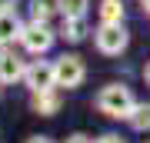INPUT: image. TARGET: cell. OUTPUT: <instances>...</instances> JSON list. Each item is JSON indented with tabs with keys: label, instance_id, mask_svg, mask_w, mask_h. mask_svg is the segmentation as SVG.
<instances>
[{
	"label": "cell",
	"instance_id": "1",
	"mask_svg": "<svg viewBox=\"0 0 150 143\" xmlns=\"http://www.w3.org/2000/svg\"><path fill=\"white\" fill-rule=\"evenodd\" d=\"M134 97H130L127 87H120V83H107L100 90V97H97V110L100 113H107V117L113 120H120V117H130V110H134Z\"/></svg>",
	"mask_w": 150,
	"mask_h": 143
},
{
	"label": "cell",
	"instance_id": "2",
	"mask_svg": "<svg viewBox=\"0 0 150 143\" xmlns=\"http://www.w3.org/2000/svg\"><path fill=\"white\" fill-rule=\"evenodd\" d=\"M54 77H57V87H67V90H74V87H80L83 83V77H87V67H83V60L80 57H60L57 63H54Z\"/></svg>",
	"mask_w": 150,
	"mask_h": 143
},
{
	"label": "cell",
	"instance_id": "3",
	"mask_svg": "<svg viewBox=\"0 0 150 143\" xmlns=\"http://www.w3.org/2000/svg\"><path fill=\"white\" fill-rule=\"evenodd\" d=\"M97 50L107 53V57H117V53L127 50V30L120 23H103L97 30Z\"/></svg>",
	"mask_w": 150,
	"mask_h": 143
},
{
	"label": "cell",
	"instance_id": "4",
	"mask_svg": "<svg viewBox=\"0 0 150 143\" xmlns=\"http://www.w3.org/2000/svg\"><path fill=\"white\" fill-rule=\"evenodd\" d=\"M20 37H23V47H27L30 53H47L50 43H54V33L47 30V23H30Z\"/></svg>",
	"mask_w": 150,
	"mask_h": 143
},
{
	"label": "cell",
	"instance_id": "5",
	"mask_svg": "<svg viewBox=\"0 0 150 143\" xmlns=\"http://www.w3.org/2000/svg\"><path fill=\"white\" fill-rule=\"evenodd\" d=\"M23 80H27V87L33 93H40V90H50V87L57 83V77H54V67L50 63H33L27 73H23Z\"/></svg>",
	"mask_w": 150,
	"mask_h": 143
},
{
	"label": "cell",
	"instance_id": "6",
	"mask_svg": "<svg viewBox=\"0 0 150 143\" xmlns=\"http://www.w3.org/2000/svg\"><path fill=\"white\" fill-rule=\"evenodd\" d=\"M23 73H27L23 60L17 57L13 50H0V83H13V80H20Z\"/></svg>",
	"mask_w": 150,
	"mask_h": 143
},
{
	"label": "cell",
	"instance_id": "7",
	"mask_svg": "<svg viewBox=\"0 0 150 143\" xmlns=\"http://www.w3.org/2000/svg\"><path fill=\"white\" fill-rule=\"evenodd\" d=\"M33 110L43 113V117H54V113L60 110V93L50 87V90H40V93H33Z\"/></svg>",
	"mask_w": 150,
	"mask_h": 143
},
{
	"label": "cell",
	"instance_id": "8",
	"mask_svg": "<svg viewBox=\"0 0 150 143\" xmlns=\"http://www.w3.org/2000/svg\"><path fill=\"white\" fill-rule=\"evenodd\" d=\"M17 33H23V30H20V20L13 17V10L0 13V43H10Z\"/></svg>",
	"mask_w": 150,
	"mask_h": 143
},
{
	"label": "cell",
	"instance_id": "9",
	"mask_svg": "<svg viewBox=\"0 0 150 143\" xmlns=\"http://www.w3.org/2000/svg\"><path fill=\"white\" fill-rule=\"evenodd\" d=\"M130 127H134V130H140V133H144V130H150V103H137L134 106V110H130Z\"/></svg>",
	"mask_w": 150,
	"mask_h": 143
},
{
	"label": "cell",
	"instance_id": "10",
	"mask_svg": "<svg viewBox=\"0 0 150 143\" xmlns=\"http://www.w3.org/2000/svg\"><path fill=\"white\" fill-rule=\"evenodd\" d=\"M100 20L103 23H120L123 20V4L120 0H103L100 4Z\"/></svg>",
	"mask_w": 150,
	"mask_h": 143
},
{
	"label": "cell",
	"instance_id": "11",
	"mask_svg": "<svg viewBox=\"0 0 150 143\" xmlns=\"http://www.w3.org/2000/svg\"><path fill=\"white\" fill-rule=\"evenodd\" d=\"M57 4H60V10H64L67 20H74V17L87 13V4H90V0H57Z\"/></svg>",
	"mask_w": 150,
	"mask_h": 143
},
{
	"label": "cell",
	"instance_id": "12",
	"mask_svg": "<svg viewBox=\"0 0 150 143\" xmlns=\"http://www.w3.org/2000/svg\"><path fill=\"white\" fill-rule=\"evenodd\" d=\"M64 37H67V40H74V43H77V40H83V17H74V20H67V23H64Z\"/></svg>",
	"mask_w": 150,
	"mask_h": 143
},
{
	"label": "cell",
	"instance_id": "13",
	"mask_svg": "<svg viewBox=\"0 0 150 143\" xmlns=\"http://www.w3.org/2000/svg\"><path fill=\"white\" fill-rule=\"evenodd\" d=\"M47 17H50V0H33V20L43 23Z\"/></svg>",
	"mask_w": 150,
	"mask_h": 143
},
{
	"label": "cell",
	"instance_id": "14",
	"mask_svg": "<svg viewBox=\"0 0 150 143\" xmlns=\"http://www.w3.org/2000/svg\"><path fill=\"white\" fill-rule=\"evenodd\" d=\"M97 143H123V140H120V137H113V133H107V137H100Z\"/></svg>",
	"mask_w": 150,
	"mask_h": 143
},
{
	"label": "cell",
	"instance_id": "15",
	"mask_svg": "<svg viewBox=\"0 0 150 143\" xmlns=\"http://www.w3.org/2000/svg\"><path fill=\"white\" fill-rule=\"evenodd\" d=\"M13 4H17V0H0V13H7V10H10Z\"/></svg>",
	"mask_w": 150,
	"mask_h": 143
},
{
	"label": "cell",
	"instance_id": "16",
	"mask_svg": "<svg viewBox=\"0 0 150 143\" xmlns=\"http://www.w3.org/2000/svg\"><path fill=\"white\" fill-rule=\"evenodd\" d=\"M67 143H90V140H87V137H80V133H77V137H70Z\"/></svg>",
	"mask_w": 150,
	"mask_h": 143
},
{
	"label": "cell",
	"instance_id": "17",
	"mask_svg": "<svg viewBox=\"0 0 150 143\" xmlns=\"http://www.w3.org/2000/svg\"><path fill=\"white\" fill-rule=\"evenodd\" d=\"M27 143H50V140H47V137H30Z\"/></svg>",
	"mask_w": 150,
	"mask_h": 143
},
{
	"label": "cell",
	"instance_id": "18",
	"mask_svg": "<svg viewBox=\"0 0 150 143\" xmlns=\"http://www.w3.org/2000/svg\"><path fill=\"white\" fill-rule=\"evenodd\" d=\"M144 10H147V13H150V0H144Z\"/></svg>",
	"mask_w": 150,
	"mask_h": 143
},
{
	"label": "cell",
	"instance_id": "19",
	"mask_svg": "<svg viewBox=\"0 0 150 143\" xmlns=\"http://www.w3.org/2000/svg\"><path fill=\"white\" fill-rule=\"evenodd\" d=\"M147 83H150V63H147Z\"/></svg>",
	"mask_w": 150,
	"mask_h": 143
}]
</instances>
